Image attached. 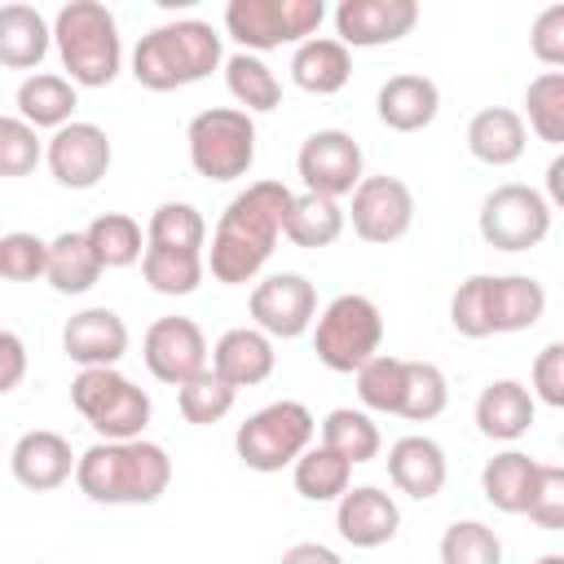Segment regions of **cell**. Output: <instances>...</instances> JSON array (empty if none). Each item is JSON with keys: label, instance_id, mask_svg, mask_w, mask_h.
<instances>
[{"label": "cell", "instance_id": "cell-33", "mask_svg": "<svg viewBox=\"0 0 564 564\" xmlns=\"http://www.w3.org/2000/svg\"><path fill=\"white\" fill-rule=\"evenodd\" d=\"M141 278L159 295H194L207 278V251H167V247L145 242Z\"/></svg>", "mask_w": 564, "mask_h": 564}, {"label": "cell", "instance_id": "cell-38", "mask_svg": "<svg viewBox=\"0 0 564 564\" xmlns=\"http://www.w3.org/2000/svg\"><path fill=\"white\" fill-rule=\"evenodd\" d=\"M524 123L538 141L564 145V70H542L524 88Z\"/></svg>", "mask_w": 564, "mask_h": 564}, {"label": "cell", "instance_id": "cell-10", "mask_svg": "<svg viewBox=\"0 0 564 564\" xmlns=\"http://www.w3.org/2000/svg\"><path fill=\"white\" fill-rule=\"evenodd\" d=\"M476 229L494 251H529L551 234V203L542 189L507 181L485 194Z\"/></svg>", "mask_w": 564, "mask_h": 564}, {"label": "cell", "instance_id": "cell-8", "mask_svg": "<svg viewBox=\"0 0 564 564\" xmlns=\"http://www.w3.org/2000/svg\"><path fill=\"white\" fill-rule=\"evenodd\" d=\"M189 167L207 181H238L256 163V119L238 106H207L185 128Z\"/></svg>", "mask_w": 564, "mask_h": 564}, {"label": "cell", "instance_id": "cell-31", "mask_svg": "<svg viewBox=\"0 0 564 564\" xmlns=\"http://www.w3.org/2000/svg\"><path fill=\"white\" fill-rule=\"evenodd\" d=\"M225 88L238 101V110H247V115H269L282 106V84L269 70V62L256 53H242V48L225 57Z\"/></svg>", "mask_w": 564, "mask_h": 564}, {"label": "cell", "instance_id": "cell-22", "mask_svg": "<svg viewBox=\"0 0 564 564\" xmlns=\"http://www.w3.org/2000/svg\"><path fill=\"white\" fill-rule=\"evenodd\" d=\"M273 366H278V352H273V339L260 326H234L212 348V370L229 388H256L273 375Z\"/></svg>", "mask_w": 564, "mask_h": 564}, {"label": "cell", "instance_id": "cell-16", "mask_svg": "<svg viewBox=\"0 0 564 564\" xmlns=\"http://www.w3.org/2000/svg\"><path fill=\"white\" fill-rule=\"evenodd\" d=\"M419 26V0H339L335 40L348 48L397 44Z\"/></svg>", "mask_w": 564, "mask_h": 564}, {"label": "cell", "instance_id": "cell-12", "mask_svg": "<svg viewBox=\"0 0 564 564\" xmlns=\"http://www.w3.org/2000/svg\"><path fill=\"white\" fill-rule=\"evenodd\" d=\"M348 225L361 242L370 247H388L397 238L410 234L414 225V194L401 176H366L352 189V207H348Z\"/></svg>", "mask_w": 564, "mask_h": 564}, {"label": "cell", "instance_id": "cell-52", "mask_svg": "<svg viewBox=\"0 0 564 564\" xmlns=\"http://www.w3.org/2000/svg\"><path fill=\"white\" fill-rule=\"evenodd\" d=\"M533 564H564V555H560V551H546V555H538Z\"/></svg>", "mask_w": 564, "mask_h": 564}, {"label": "cell", "instance_id": "cell-35", "mask_svg": "<svg viewBox=\"0 0 564 564\" xmlns=\"http://www.w3.org/2000/svg\"><path fill=\"white\" fill-rule=\"evenodd\" d=\"M322 445L335 449V454H344V458L357 467V463L379 458L383 436H379V423H375L366 410L339 405V410H330V414L322 419Z\"/></svg>", "mask_w": 564, "mask_h": 564}, {"label": "cell", "instance_id": "cell-17", "mask_svg": "<svg viewBox=\"0 0 564 564\" xmlns=\"http://www.w3.org/2000/svg\"><path fill=\"white\" fill-rule=\"evenodd\" d=\"M79 467V454L70 449V441L62 432H48V427H35V432H22L9 449V471L22 489H35V494H48L57 485H66Z\"/></svg>", "mask_w": 564, "mask_h": 564}, {"label": "cell", "instance_id": "cell-7", "mask_svg": "<svg viewBox=\"0 0 564 564\" xmlns=\"http://www.w3.org/2000/svg\"><path fill=\"white\" fill-rule=\"evenodd\" d=\"M313 432H317L313 410L304 401L282 397L247 414V423H238L234 449L251 471H282V467H295L304 449H313Z\"/></svg>", "mask_w": 564, "mask_h": 564}, {"label": "cell", "instance_id": "cell-18", "mask_svg": "<svg viewBox=\"0 0 564 564\" xmlns=\"http://www.w3.org/2000/svg\"><path fill=\"white\" fill-rule=\"evenodd\" d=\"M335 529L348 546L357 551H375L383 542L397 538L401 529V507L392 494H383L379 485H352L339 502H335Z\"/></svg>", "mask_w": 564, "mask_h": 564}, {"label": "cell", "instance_id": "cell-15", "mask_svg": "<svg viewBox=\"0 0 564 564\" xmlns=\"http://www.w3.org/2000/svg\"><path fill=\"white\" fill-rule=\"evenodd\" d=\"M110 159H115V150H110L106 128H97L88 119L57 128L44 150V163L62 189H93L110 172Z\"/></svg>", "mask_w": 564, "mask_h": 564}, {"label": "cell", "instance_id": "cell-46", "mask_svg": "<svg viewBox=\"0 0 564 564\" xmlns=\"http://www.w3.org/2000/svg\"><path fill=\"white\" fill-rule=\"evenodd\" d=\"M524 516L538 529H564V467H555V463L538 467V485H533V498H529Z\"/></svg>", "mask_w": 564, "mask_h": 564}, {"label": "cell", "instance_id": "cell-30", "mask_svg": "<svg viewBox=\"0 0 564 564\" xmlns=\"http://www.w3.org/2000/svg\"><path fill=\"white\" fill-rule=\"evenodd\" d=\"M106 273V264L97 260L93 242L84 229H66L48 242V273L44 282L57 291V295H84L97 286V278Z\"/></svg>", "mask_w": 564, "mask_h": 564}, {"label": "cell", "instance_id": "cell-27", "mask_svg": "<svg viewBox=\"0 0 564 564\" xmlns=\"http://www.w3.org/2000/svg\"><path fill=\"white\" fill-rule=\"evenodd\" d=\"M538 458H529L524 449H502L494 454L485 467H480V494L494 511H507V516H524L529 511V498H533V485H538Z\"/></svg>", "mask_w": 564, "mask_h": 564}, {"label": "cell", "instance_id": "cell-40", "mask_svg": "<svg viewBox=\"0 0 564 564\" xmlns=\"http://www.w3.org/2000/svg\"><path fill=\"white\" fill-rule=\"evenodd\" d=\"M234 397H238V388H229L216 370H203L198 379H189L185 388H176V410H181L185 423L212 427V423H220L234 410Z\"/></svg>", "mask_w": 564, "mask_h": 564}, {"label": "cell", "instance_id": "cell-53", "mask_svg": "<svg viewBox=\"0 0 564 564\" xmlns=\"http://www.w3.org/2000/svg\"><path fill=\"white\" fill-rule=\"evenodd\" d=\"M560 445H564V436H560Z\"/></svg>", "mask_w": 564, "mask_h": 564}, {"label": "cell", "instance_id": "cell-47", "mask_svg": "<svg viewBox=\"0 0 564 564\" xmlns=\"http://www.w3.org/2000/svg\"><path fill=\"white\" fill-rule=\"evenodd\" d=\"M529 48L542 66L564 70V4H546L529 26Z\"/></svg>", "mask_w": 564, "mask_h": 564}, {"label": "cell", "instance_id": "cell-43", "mask_svg": "<svg viewBox=\"0 0 564 564\" xmlns=\"http://www.w3.org/2000/svg\"><path fill=\"white\" fill-rule=\"evenodd\" d=\"M449 326L463 339H489V273H471L449 295Z\"/></svg>", "mask_w": 564, "mask_h": 564}, {"label": "cell", "instance_id": "cell-5", "mask_svg": "<svg viewBox=\"0 0 564 564\" xmlns=\"http://www.w3.org/2000/svg\"><path fill=\"white\" fill-rule=\"evenodd\" d=\"M379 344H383V313L370 295L344 291L313 322V352L335 375H357L366 361L379 357Z\"/></svg>", "mask_w": 564, "mask_h": 564}, {"label": "cell", "instance_id": "cell-37", "mask_svg": "<svg viewBox=\"0 0 564 564\" xmlns=\"http://www.w3.org/2000/svg\"><path fill=\"white\" fill-rule=\"evenodd\" d=\"M145 242L167 251H207V220L194 203H159L150 212Z\"/></svg>", "mask_w": 564, "mask_h": 564}, {"label": "cell", "instance_id": "cell-23", "mask_svg": "<svg viewBox=\"0 0 564 564\" xmlns=\"http://www.w3.org/2000/svg\"><path fill=\"white\" fill-rule=\"evenodd\" d=\"M533 414H538V397L520 379H494L476 397V427H480V436L502 441V445L520 441L533 427Z\"/></svg>", "mask_w": 564, "mask_h": 564}, {"label": "cell", "instance_id": "cell-11", "mask_svg": "<svg viewBox=\"0 0 564 564\" xmlns=\"http://www.w3.org/2000/svg\"><path fill=\"white\" fill-rule=\"evenodd\" d=\"M295 172L304 181L308 194H326V198H344L366 181V159L361 145L352 141V132L344 128H317L300 141L295 154Z\"/></svg>", "mask_w": 564, "mask_h": 564}, {"label": "cell", "instance_id": "cell-42", "mask_svg": "<svg viewBox=\"0 0 564 564\" xmlns=\"http://www.w3.org/2000/svg\"><path fill=\"white\" fill-rule=\"evenodd\" d=\"M441 564H502V542L480 520H454L441 533Z\"/></svg>", "mask_w": 564, "mask_h": 564}, {"label": "cell", "instance_id": "cell-20", "mask_svg": "<svg viewBox=\"0 0 564 564\" xmlns=\"http://www.w3.org/2000/svg\"><path fill=\"white\" fill-rule=\"evenodd\" d=\"M445 476H449V463H445V449L432 441V436H401L392 441L388 449V480L397 485V494L414 498V502H427L445 489Z\"/></svg>", "mask_w": 564, "mask_h": 564}, {"label": "cell", "instance_id": "cell-4", "mask_svg": "<svg viewBox=\"0 0 564 564\" xmlns=\"http://www.w3.org/2000/svg\"><path fill=\"white\" fill-rule=\"evenodd\" d=\"M53 48L75 88H106L123 66L119 22L97 0H70L53 18Z\"/></svg>", "mask_w": 564, "mask_h": 564}, {"label": "cell", "instance_id": "cell-50", "mask_svg": "<svg viewBox=\"0 0 564 564\" xmlns=\"http://www.w3.org/2000/svg\"><path fill=\"white\" fill-rule=\"evenodd\" d=\"M278 564H344V560H339V551H330L326 542H295V546L282 551Z\"/></svg>", "mask_w": 564, "mask_h": 564}, {"label": "cell", "instance_id": "cell-39", "mask_svg": "<svg viewBox=\"0 0 564 564\" xmlns=\"http://www.w3.org/2000/svg\"><path fill=\"white\" fill-rule=\"evenodd\" d=\"M357 397L366 410L379 414H401V397H405V357L379 352L375 361H366L357 370Z\"/></svg>", "mask_w": 564, "mask_h": 564}, {"label": "cell", "instance_id": "cell-45", "mask_svg": "<svg viewBox=\"0 0 564 564\" xmlns=\"http://www.w3.org/2000/svg\"><path fill=\"white\" fill-rule=\"evenodd\" d=\"M48 273V242L35 238V234H4L0 238V278L9 282H35Z\"/></svg>", "mask_w": 564, "mask_h": 564}, {"label": "cell", "instance_id": "cell-48", "mask_svg": "<svg viewBox=\"0 0 564 564\" xmlns=\"http://www.w3.org/2000/svg\"><path fill=\"white\" fill-rule=\"evenodd\" d=\"M533 397L551 410H564V339L546 344L533 357Z\"/></svg>", "mask_w": 564, "mask_h": 564}, {"label": "cell", "instance_id": "cell-34", "mask_svg": "<svg viewBox=\"0 0 564 564\" xmlns=\"http://www.w3.org/2000/svg\"><path fill=\"white\" fill-rule=\"evenodd\" d=\"M291 480H295V494L308 498V502H339L352 485V463L326 445H313L304 449V458L291 467Z\"/></svg>", "mask_w": 564, "mask_h": 564}, {"label": "cell", "instance_id": "cell-3", "mask_svg": "<svg viewBox=\"0 0 564 564\" xmlns=\"http://www.w3.org/2000/svg\"><path fill=\"white\" fill-rule=\"evenodd\" d=\"M216 66H225L220 31L203 18H176L145 31L132 48V79L150 93H172L203 84Z\"/></svg>", "mask_w": 564, "mask_h": 564}, {"label": "cell", "instance_id": "cell-51", "mask_svg": "<svg viewBox=\"0 0 564 564\" xmlns=\"http://www.w3.org/2000/svg\"><path fill=\"white\" fill-rule=\"evenodd\" d=\"M546 203L564 212V150L546 163Z\"/></svg>", "mask_w": 564, "mask_h": 564}, {"label": "cell", "instance_id": "cell-36", "mask_svg": "<svg viewBox=\"0 0 564 564\" xmlns=\"http://www.w3.org/2000/svg\"><path fill=\"white\" fill-rule=\"evenodd\" d=\"M88 242L106 269H128L145 256V234L128 212H101L88 220Z\"/></svg>", "mask_w": 564, "mask_h": 564}, {"label": "cell", "instance_id": "cell-13", "mask_svg": "<svg viewBox=\"0 0 564 564\" xmlns=\"http://www.w3.org/2000/svg\"><path fill=\"white\" fill-rule=\"evenodd\" d=\"M247 313L269 339H300L317 322V291L304 273H269L251 286Z\"/></svg>", "mask_w": 564, "mask_h": 564}, {"label": "cell", "instance_id": "cell-21", "mask_svg": "<svg viewBox=\"0 0 564 564\" xmlns=\"http://www.w3.org/2000/svg\"><path fill=\"white\" fill-rule=\"evenodd\" d=\"M436 110H441V88H436V79H427L419 70L388 75L375 97V115L392 132H419L436 119Z\"/></svg>", "mask_w": 564, "mask_h": 564}, {"label": "cell", "instance_id": "cell-49", "mask_svg": "<svg viewBox=\"0 0 564 564\" xmlns=\"http://www.w3.org/2000/svg\"><path fill=\"white\" fill-rule=\"evenodd\" d=\"M0 357H4V375H0V392H13L26 375V344L18 330H4L0 335Z\"/></svg>", "mask_w": 564, "mask_h": 564}, {"label": "cell", "instance_id": "cell-14", "mask_svg": "<svg viewBox=\"0 0 564 564\" xmlns=\"http://www.w3.org/2000/svg\"><path fill=\"white\" fill-rule=\"evenodd\" d=\"M141 361L159 383L185 388L189 379H198L207 366V335L198 330L194 317H159L150 322L145 339H141Z\"/></svg>", "mask_w": 564, "mask_h": 564}, {"label": "cell", "instance_id": "cell-1", "mask_svg": "<svg viewBox=\"0 0 564 564\" xmlns=\"http://www.w3.org/2000/svg\"><path fill=\"white\" fill-rule=\"evenodd\" d=\"M291 203L295 194L282 181H251L225 203L207 247V269L220 286H247L260 278L278 238H286Z\"/></svg>", "mask_w": 564, "mask_h": 564}, {"label": "cell", "instance_id": "cell-2", "mask_svg": "<svg viewBox=\"0 0 564 564\" xmlns=\"http://www.w3.org/2000/svg\"><path fill=\"white\" fill-rule=\"evenodd\" d=\"M75 485L101 507H150L172 485V458L154 441H97L79 454Z\"/></svg>", "mask_w": 564, "mask_h": 564}, {"label": "cell", "instance_id": "cell-44", "mask_svg": "<svg viewBox=\"0 0 564 564\" xmlns=\"http://www.w3.org/2000/svg\"><path fill=\"white\" fill-rule=\"evenodd\" d=\"M48 145H40L35 128L22 115H4L0 119V176H26L35 172V163L44 159Z\"/></svg>", "mask_w": 564, "mask_h": 564}, {"label": "cell", "instance_id": "cell-6", "mask_svg": "<svg viewBox=\"0 0 564 564\" xmlns=\"http://www.w3.org/2000/svg\"><path fill=\"white\" fill-rule=\"evenodd\" d=\"M70 405L84 414V423L101 441H141V432L154 414L150 392L137 388L119 366L79 370L70 379Z\"/></svg>", "mask_w": 564, "mask_h": 564}, {"label": "cell", "instance_id": "cell-26", "mask_svg": "<svg viewBox=\"0 0 564 564\" xmlns=\"http://www.w3.org/2000/svg\"><path fill=\"white\" fill-rule=\"evenodd\" d=\"M352 79V53L335 35H313L291 53V84L313 97H335Z\"/></svg>", "mask_w": 564, "mask_h": 564}, {"label": "cell", "instance_id": "cell-19", "mask_svg": "<svg viewBox=\"0 0 564 564\" xmlns=\"http://www.w3.org/2000/svg\"><path fill=\"white\" fill-rule=\"evenodd\" d=\"M62 348L79 370H101V366H119L128 352V326L115 308H79L66 317L62 326Z\"/></svg>", "mask_w": 564, "mask_h": 564}, {"label": "cell", "instance_id": "cell-29", "mask_svg": "<svg viewBox=\"0 0 564 564\" xmlns=\"http://www.w3.org/2000/svg\"><path fill=\"white\" fill-rule=\"evenodd\" d=\"M13 106H18V115H22L31 128H53V132H57V128L75 123L70 115H75V106H79V93H75V84H70L66 75L35 70V75H26V79L18 84Z\"/></svg>", "mask_w": 564, "mask_h": 564}, {"label": "cell", "instance_id": "cell-9", "mask_svg": "<svg viewBox=\"0 0 564 564\" xmlns=\"http://www.w3.org/2000/svg\"><path fill=\"white\" fill-rule=\"evenodd\" d=\"M326 4L322 0H229L225 4V31L238 40L242 53H269L282 44H304L322 26Z\"/></svg>", "mask_w": 564, "mask_h": 564}, {"label": "cell", "instance_id": "cell-32", "mask_svg": "<svg viewBox=\"0 0 564 564\" xmlns=\"http://www.w3.org/2000/svg\"><path fill=\"white\" fill-rule=\"evenodd\" d=\"M344 225H348V212L339 207V198H326V194H308V189H304V194H295V203H291L286 242L317 251V247L339 242Z\"/></svg>", "mask_w": 564, "mask_h": 564}, {"label": "cell", "instance_id": "cell-24", "mask_svg": "<svg viewBox=\"0 0 564 564\" xmlns=\"http://www.w3.org/2000/svg\"><path fill=\"white\" fill-rule=\"evenodd\" d=\"M529 145V123L511 106H485L467 119V150L485 167H511Z\"/></svg>", "mask_w": 564, "mask_h": 564}, {"label": "cell", "instance_id": "cell-41", "mask_svg": "<svg viewBox=\"0 0 564 564\" xmlns=\"http://www.w3.org/2000/svg\"><path fill=\"white\" fill-rule=\"evenodd\" d=\"M449 405V383L441 366L432 361H405V397H401V419L410 423H432Z\"/></svg>", "mask_w": 564, "mask_h": 564}, {"label": "cell", "instance_id": "cell-25", "mask_svg": "<svg viewBox=\"0 0 564 564\" xmlns=\"http://www.w3.org/2000/svg\"><path fill=\"white\" fill-rule=\"evenodd\" d=\"M546 313V291L529 273H489V330L516 335L538 326Z\"/></svg>", "mask_w": 564, "mask_h": 564}, {"label": "cell", "instance_id": "cell-28", "mask_svg": "<svg viewBox=\"0 0 564 564\" xmlns=\"http://www.w3.org/2000/svg\"><path fill=\"white\" fill-rule=\"evenodd\" d=\"M48 48H53V26L44 22L40 9H31V4L0 9V66L31 70L48 57Z\"/></svg>", "mask_w": 564, "mask_h": 564}]
</instances>
